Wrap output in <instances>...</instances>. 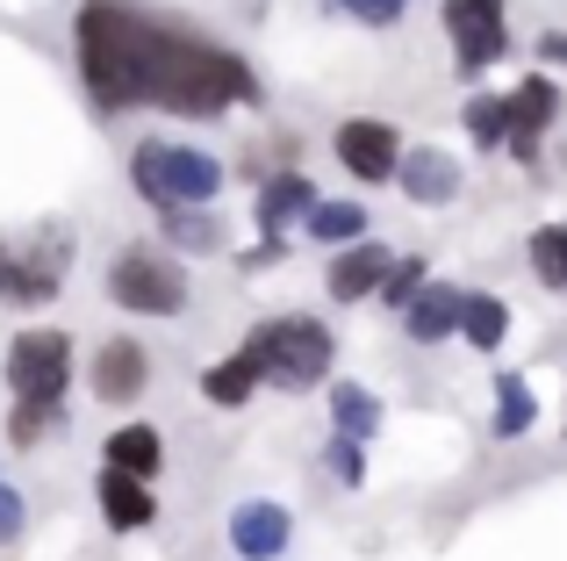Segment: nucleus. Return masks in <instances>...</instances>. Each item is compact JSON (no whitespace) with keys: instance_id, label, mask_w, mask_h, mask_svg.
Listing matches in <instances>:
<instances>
[{"instance_id":"c85d7f7f","label":"nucleus","mask_w":567,"mask_h":561,"mask_svg":"<svg viewBox=\"0 0 567 561\" xmlns=\"http://www.w3.org/2000/svg\"><path fill=\"white\" fill-rule=\"evenodd\" d=\"M338 8H346L352 22H367V29H388V22H402L410 0H338Z\"/></svg>"},{"instance_id":"f03ea898","label":"nucleus","mask_w":567,"mask_h":561,"mask_svg":"<svg viewBox=\"0 0 567 561\" xmlns=\"http://www.w3.org/2000/svg\"><path fill=\"white\" fill-rule=\"evenodd\" d=\"M245 353H251V367H259V389H288V396H302V389H317L323 375H331V332H323L317 317H266L259 332L245 338Z\"/></svg>"},{"instance_id":"7c9ffc66","label":"nucleus","mask_w":567,"mask_h":561,"mask_svg":"<svg viewBox=\"0 0 567 561\" xmlns=\"http://www.w3.org/2000/svg\"><path fill=\"white\" fill-rule=\"evenodd\" d=\"M539 58H546V65H567V37H560V29H554V37H539Z\"/></svg>"},{"instance_id":"20e7f679","label":"nucleus","mask_w":567,"mask_h":561,"mask_svg":"<svg viewBox=\"0 0 567 561\" xmlns=\"http://www.w3.org/2000/svg\"><path fill=\"white\" fill-rule=\"evenodd\" d=\"M187 295H194L187 267L166 245H123V253L109 259V303L137 309V317H181Z\"/></svg>"},{"instance_id":"412c9836","label":"nucleus","mask_w":567,"mask_h":561,"mask_svg":"<svg viewBox=\"0 0 567 561\" xmlns=\"http://www.w3.org/2000/svg\"><path fill=\"white\" fill-rule=\"evenodd\" d=\"M251 389H259V367H251V353H230V360H216L202 375V396L216 410H237V404H251Z\"/></svg>"},{"instance_id":"b1692460","label":"nucleus","mask_w":567,"mask_h":561,"mask_svg":"<svg viewBox=\"0 0 567 561\" xmlns=\"http://www.w3.org/2000/svg\"><path fill=\"white\" fill-rule=\"evenodd\" d=\"M532 418H539V404H532L525 375H496V439H525Z\"/></svg>"},{"instance_id":"f257e3e1","label":"nucleus","mask_w":567,"mask_h":561,"mask_svg":"<svg viewBox=\"0 0 567 561\" xmlns=\"http://www.w3.org/2000/svg\"><path fill=\"white\" fill-rule=\"evenodd\" d=\"M72 58L101 109L223 115L237 101H259V72L245 58L144 0H86L72 14Z\"/></svg>"},{"instance_id":"0eeeda50","label":"nucleus","mask_w":567,"mask_h":561,"mask_svg":"<svg viewBox=\"0 0 567 561\" xmlns=\"http://www.w3.org/2000/svg\"><path fill=\"white\" fill-rule=\"evenodd\" d=\"M445 37H453V65L488 72L503 51H511V29H503V0H445Z\"/></svg>"},{"instance_id":"f3484780","label":"nucleus","mask_w":567,"mask_h":561,"mask_svg":"<svg viewBox=\"0 0 567 561\" xmlns=\"http://www.w3.org/2000/svg\"><path fill=\"white\" fill-rule=\"evenodd\" d=\"M72 404L65 396H8V439L14 447H43L51 432H65Z\"/></svg>"},{"instance_id":"9b49d317","label":"nucleus","mask_w":567,"mask_h":561,"mask_svg":"<svg viewBox=\"0 0 567 561\" xmlns=\"http://www.w3.org/2000/svg\"><path fill=\"white\" fill-rule=\"evenodd\" d=\"M402 195L424 202V210H439V202L460 195V159L439 152V144H402V166H395Z\"/></svg>"},{"instance_id":"6ab92c4d","label":"nucleus","mask_w":567,"mask_h":561,"mask_svg":"<svg viewBox=\"0 0 567 561\" xmlns=\"http://www.w3.org/2000/svg\"><path fill=\"white\" fill-rule=\"evenodd\" d=\"M158 461H166V439L152 432V425H123V432H109V468H123V476H158Z\"/></svg>"},{"instance_id":"a878e982","label":"nucleus","mask_w":567,"mask_h":561,"mask_svg":"<svg viewBox=\"0 0 567 561\" xmlns=\"http://www.w3.org/2000/svg\"><path fill=\"white\" fill-rule=\"evenodd\" d=\"M532 274H539L546 288H567V224L532 231Z\"/></svg>"},{"instance_id":"f8f14e48","label":"nucleus","mask_w":567,"mask_h":561,"mask_svg":"<svg viewBox=\"0 0 567 561\" xmlns=\"http://www.w3.org/2000/svg\"><path fill=\"white\" fill-rule=\"evenodd\" d=\"M288 540H295V519L280 504H266V497H251V504L230 511V548L245 554V561H280V554H288Z\"/></svg>"},{"instance_id":"ddd939ff","label":"nucleus","mask_w":567,"mask_h":561,"mask_svg":"<svg viewBox=\"0 0 567 561\" xmlns=\"http://www.w3.org/2000/svg\"><path fill=\"white\" fill-rule=\"evenodd\" d=\"M94 497H101V519H109L115 533H144V526L158 519V497H152V482H144V476H123V468H101Z\"/></svg>"},{"instance_id":"1a4fd4ad","label":"nucleus","mask_w":567,"mask_h":561,"mask_svg":"<svg viewBox=\"0 0 567 561\" xmlns=\"http://www.w3.org/2000/svg\"><path fill=\"white\" fill-rule=\"evenodd\" d=\"M511 159H539V137H546V123H554V109H560V86L546 80V72H532V80H517L511 94Z\"/></svg>"},{"instance_id":"aec40b11","label":"nucleus","mask_w":567,"mask_h":561,"mask_svg":"<svg viewBox=\"0 0 567 561\" xmlns=\"http://www.w3.org/2000/svg\"><path fill=\"white\" fill-rule=\"evenodd\" d=\"M460 338L482 353H496L503 338H511V309H503V295H460Z\"/></svg>"},{"instance_id":"423d86ee","label":"nucleus","mask_w":567,"mask_h":561,"mask_svg":"<svg viewBox=\"0 0 567 561\" xmlns=\"http://www.w3.org/2000/svg\"><path fill=\"white\" fill-rule=\"evenodd\" d=\"M8 396H65L72 381V338L37 324V332H14L8 338Z\"/></svg>"},{"instance_id":"dca6fc26","label":"nucleus","mask_w":567,"mask_h":561,"mask_svg":"<svg viewBox=\"0 0 567 561\" xmlns=\"http://www.w3.org/2000/svg\"><path fill=\"white\" fill-rule=\"evenodd\" d=\"M460 295H467V288H445V280L431 288V280H424V288L402 303V332H410L416 346H439V338H453V332H460Z\"/></svg>"},{"instance_id":"4be33fe9","label":"nucleus","mask_w":567,"mask_h":561,"mask_svg":"<svg viewBox=\"0 0 567 561\" xmlns=\"http://www.w3.org/2000/svg\"><path fill=\"white\" fill-rule=\"evenodd\" d=\"M302 231L317 245H352V238H367V210H360V202H323L317 195V210L302 216Z\"/></svg>"},{"instance_id":"393cba45","label":"nucleus","mask_w":567,"mask_h":561,"mask_svg":"<svg viewBox=\"0 0 567 561\" xmlns=\"http://www.w3.org/2000/svg\"><path fill=\"white\" fill-rule=\"evenodd\" d=\"M467 137L482 144V152H496V144L511 137V101L503 94H474L467 101Z\"/></svg>"},{"instance_id":"2eb2a0df","label":"nucleus","mask_w":567,"mask_h":561,"mask_svg":"<svg viewBox=\"0 0 567 561\" xmlns=\"http://www.w3.org/2000/svg\"><path fill=\"white\" fill-rule=\"evenodd\" d=\"M309 210H317V187H309V173L288 166V173H274V181L259 187V210H251V216H259L266 238H288V224H302Z\"/></svg>"},{"instance_id":"6e6552de","label":"nucleus","mask_w":567,"mask_h":561,"mask_svg":"<svg viewBox=\"0 0 567 561\" xmlns=\"http://www.w3.org/2000/svg\"><path fill=\"white\" fill-rule=\"evenodd\" d=\"M331 152H338V166H346L352 181H395V166H402V137H395L388 123H374V115H352V123H338Z\"/></svg>"},{"instance_id":"7ed1b4c3","label":"nucleus","mask_w":567,"mask_h":561,"mask_svg":"<svg viewBox=\"0 0 567 561\" xmlns=\"http://www.w3.org/2000/svg\"><path fill=\"white\" fill-rule=\"evenodd\" d=\"M130 181H137L144 202L173 210V202H216L223 195V166L194 144H166V137H144L130 152Z\"/></svg>"},{"instance_id":"c756f323","label":"nucleus","mask_w":567,"mask_h":561,"mask_svg":"<svg viewBox=\"0 0 567 561\" xmlns=\"http://www.w3.org/2000/svg\"><path fill=\"white\" fill-rule=\"evenodd\" d=\"M22 526H29V511H22V497L8 490V482H0V548H14V540H22Z\"/></svg>"},{"instance_id":"a211bd4d","label":"nucleus","mask_w":567,"mask_h":561,"mask_svg":"<svg viewBox=\"0 0 567 561\" xmlns=\"http://www.w3.org/2000/svg\"><path fill=\"white\" fill-rule=\"evenodd\" d=\"M158 231H166L173 253H216V245H223V224L202 216V202H173V210H158Z\"/></svg>"},{"instance_id":"bb28decb","label":"nucleus","mask_w":567,"mask_h":561,"mask_svg":"<svg viewBox=\"0 0 567 561\" xmlns=\"http://www.w3.org/2000/svg\"><path fill=\"white\" fill-rule=\"evenodd\" d=\"M416 288H424V259H395V267H388V280H381L374 295H381L388 309H402V303H410Z\"/></svg>"},{"instance_id":"9d476101","label":"nucleus","mask_w":567,"mask_h":561,"mask_svg":"<svg viewBox=\"0 0 567 561\" xmlns=\"http://www.w3.org/2000/svg\"><path fill=\"white\" fill-rule=\"evenodd\" d=\"M94 396L101 404H137L144 389H152V353L137 346V338H109V346L94 353Z\"/></svg>"},{"instance_id":"5701e85b","label":"nucleus","mask_w":567,"mask_h":561,"mask_svg":"<svg viewBox=\"0 0 567 561\" xmlns=\"http://www.w3.org/2000/svg\"><path fill=\"white\" fill-rule=\"evenodd\" d=\"M331 418H338V432H352L360 447L381 432V404L360 389V381H331Z\"/></svg>"},{"instance_id":"4468645a","label":"nucleus","mask_w":567,"mask_h":561,"mask_svg":"<svg viewBox=\"0 0 567 561\" xmlns=\"http://www.w3.org/2000/svg\"><path fill=\"white\" fill-rule=\"evenodd\" d=\"M388 267H395V253L388 245H374V238H352V245H338V259H331V295L338 303H360V295H374L381 280H388Z\"/></svg>"},{"instance_id":"cd10ccee","label":"nucleus","mask_w":567,"mask_h":561,"mask_svg":"<svg viewBox=\"0 0 567 561\" xmlns=\"http://www.w3.org/2000/svg\"><path fill=\"white\" fill-rule=\"evenodd\" d=\"M323 461H331V476L346 482V490H360V476H367V453H360V439H352V432H338Z\"/></svg>"},{"instance_id":"39448f33","label":"nucleus","mask_w":567,"mask_h":561,"mask_svg":"<svg viewBox=\"0 0 567 561\" xmlns=\"http://www.w3.org/2000/svg\"><path fill=\"white\" fill-rule=\"evenodd\" d=\"M65 274H72V231L43 224L37 238H0V303L37 309L65 288Z\"/></svg>"}]
</instances>
